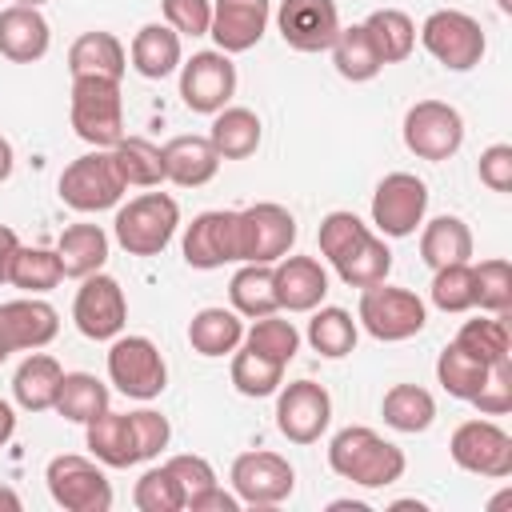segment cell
Wrapping results in <instances>:
<instances>
[{"instance_id": "1", "label": "cell", "mask_w": 512, "mask_h": 512, "mask_svg": "<svg viewBox=\"0 0 512 512\" xmlns=\"http://www.w3.org/2000/svg\"><path fill=\"white\" fill-rule=\"evenodd\" d=\"M328 464L340 480H352L360 488H388L404 476L408 460L404 452L384 440L380 432L364 428V424H352V428H340L328 444Z\"/></svg>"}, {"instance_id": "2", "label": "cell", "mask_w": 512, "mask_h": 512, "mask_svg": "<svg viewBox=\"0 0 512 512\" xmlns=\"http://www.w3.org/2000/svg\"><path fill=\"white\" fill-rule=\"evenodd\" d=\"M176 224H180V204L168 192H144L116 212L112 232L128 256H156L172 244Z\"/></svg>"}, {"instance_id": "3", "label": "cell", "mask_w": 512, "mask_h": 512, "mask_svg": "<svg viewBox=\"0 0 512 512\" xmlns=\"http://www.w3.org/2000/svg\"><path fill=\"white\" fill-rule=\"evenodd\" d=\"M72 128L92 148H112L124 140V100L120 80L76 76L72 80Z\"/></svg>"}, {"instance_id": "4", "label": "cell", "mask_w": 512, "mask_h": 512, "mask_svg": "<svg viewBox=\"0 0 512 512\" xmlns=\"http://www.w3.org/2000/svg\"><path fill=\"white\" fill-rule=\"evenodd\" d=\"M60 200L72 208V212H104V208H116L120 196H124V180L116 172V160H112V148H96V152H84L76 156L64 172H60Z\"/></svg>"}, {"instance_id": "5", "label": "cell", "mask_w": 512, "mask_h": 512, "mask_svg": "<svg viewBox=\"0 0 512 512\" xmlns=\"http://www.w3.org/2000/svg\"><path fill=\"white\" fill-rule=\"evenodd\" d=\"M420 44L428 48V56L436 64H444L448 72H468L484 60V28L480 20H472L460 8H440L420 24Z\"/></svg>"}, {"instance_id": "6", "label": "cell", "mask_w": 512, "mask_h": 512, "mask_svg": "<svg viewBox=\"0 0 512 512\" xmlns=\"http://www.w3.org/2000/svg\"><path fill=\"white\" fill-rule=\"evenodd\" d=\"M360 324L368 336L384 340V344H396V340H408L416 336L424 324H428V308L416 292L408 288H388V284H372L360 292V308H356Z\"/></svg>"}, {"instance_id": "7", "label": "cell", "mask_w": 512, "mask_h": 512, "mask_svg": "<svg viewBox=\"0 0 512 512\" xmlns=\"http://www.w3.org/2000/svg\"><path fill=\"white\" fill-rule=\"evenodd\" d=\"M44 480H48L52 500L64 512H108L112 508V484L88 456H76V452L52 456L44 468Z\"/></svg>"}, {"instance_id": "8", "label": "cell", "mask_w": 512, "mask_h": 512, "mask_svg": "<svg viewBox=\"0 0 512 512\" xmlns=\"http://www.w3.org/2000/svg\"><path fill=\"white\" fill-rule=\"evenodd\" d=\"M108 380L132 400H156L168 384V364L148 336H116L108 348Z\"/></svg>"}, {"instance_id": "9", "label": "cell", "mask_w": 512, "mask_h": 512, "mask_svg": "<svg viewBox=\"0 0 512 512\" xmlns=\"http://www.w3.org/2000/svg\"><path fill=\"white\" fill-rule=\"evenodd\" d=\"M404 144L420 160H448L464 144V116L444 100H420L404 116Z\"/></svg>"}, {"instance_id": "10", "label": "cell", "mask_w": 512, "mask_h": 512, "mask_svg": "<svg viewBox=\"0 0 512 512\" xmlns=\"http://www.w3.org/2000/svg\"><path fill=\"white\" fill-rule=\"evenodd\" d=\"M428 212V184L412 172H388L372 192V224L384 236H412Z\"/></svg>"}, {"instance_id": "11", "label": "cell", "mask_w": 512, "mask_h": 512, "mask_svg": "<svg viewBox=\"0 0 512 512\" xmlns=\"http://www.w3.org/2000/svg\"><path fill=\"white\" fill-rule=\"evenodd\" d=\"M448 452L472 476H488V480L512 476V436L492 420H464L452 432Z\"/></svg>"}, {"instance_id": "12", "label": "cell", "mask_w": 512, "mask_h": 512, "mask_svg": "<svg viewBox=\"0 0 512 512\" xmlns=\"http://www.w3.org/2000/svg\"><path fill=\"white\" fill-rule=\"evenodd\" d=\"M296 244V220L284 204H252L240 212V264H276Z\"/></svg>"}, {"instance_id": "13", "label": "cell", "mask_w": 512, "mask_h": 512, "mask_svg": "<svg viewBox=\"0 0 512 512\" xmlns=\"http://www.w3.org/2000/svg\"><path fill=\"white\" fill-rule=\"evenodd\" d=\"M72 320H76L80 336H88V340H116L128 324L124 288L104 272L84 276L80 292H76V304H72Z\"/></svg>"}, {"instance_id": "14", "label": "cell", "mask_w": 512, "mask_h": 512, "mask_svg": "<svg viewBox=\"0 0 512 512\" xmlns=\"http://www.w3.org/2000/svg\"><path fill=\"white\" fill-rule=\"evenodd\" d=\"M236 92V64L228 60V52H196L192 60L180 64V100L192 112L216 116L220 108H228Z\"/></svg>"}, {"instance_id": "15", "label": "cell", "mask_w": 512, "mask_h": 512, "mask_svg": "<svg viewBox=\"0 0 512 512\" xmlns=\"http://www.w3.org/2000/svg\"><path fill=\"white\" fill-rule=\"evenodd\" d=\"M232 488L240 496V504L252 508H272L280 500L292 496L296 488V472L284 456L276 452H240L232 460Z\"/></svg>"}, {"instance_id": "16", "label": "cell", "mask_w": 512, "mask_h": 512, "mask_svg": "<svg viewBox=\"0 0 512 512\" xmlns=\"http://www.w3.org/2000/svg\"><path fill=\"white\" fill-rule=\"evenodd\" d=\"M184 260L204 272L240 264V212H228V208L200 212L184 228Z\"/></svg>"}, {"instance_id": "17", "label": "cell", "mask_w": 512, "mask_h": 512, "mask_svg": "<svg viewBox=\"0 0 512 512\" xmlns=\"http://www.w3.org/2000/svg\"><path fill=\"white\" fill-rule=\"evenodd\" d=\"M332 396L316 380H292L276 400V428L292 444H316L328 432Z\"/></svg>"}, {"instance_id": "18", "label": "cell", "mask_w": 512, "mask_h": 512, "mask_svg": "<svg viewBox=\"0 0 512 512\" xmlns=\"http://www.w3.org/2000/svg\"><path fill=\"white\" fill-rule=\"evenodd\" d=\"M276 28L296 52H328L340 32L336 0H280Z\"/></svg>"}, {"instance_id": "19", "label": "cell", "mask_w": 512, "mask_h": 512, "mask_svg": "<svg viewBox=\"0 0 512 512\" xmlns=\"http://www.w3.org/2000/svg\"><path fill=\"white\" fill-rule=\"evenodd\" d=\"M56 332H60V316L48 300L24 296V300L0 304V344L8 352H36L52 344Z\"/></svg>"}, {"instance_id": "20", "label": "cell", "mask_w": 512, "mask_h": 512, "mask_svg": "<svg viewBox=\"0 0 512 512\" xmlns=\"http://www.w3.org/2000/svg\"><path fill=\"white\" fill-rule=\"evenodd\" d=\"M268 0H216L212 4V28L208 36L216 40L220 52H248L260 44L264 28H268Z\"/></svg>"}, {"instance_id": "21", "label": "cell", "mask_w": 512, "mask_h": 512, "mask_svg": "<svg viewBox=\"0 0 512 512\" xmlns=\"http://www.w3.org/2000/svg\"><path fill=\"white\" fill-rule=\"evenodd\" d=\"M276 304L288 312H312L328 296V272L316 256H280L272 268Z\"/></svg>"}, {"instance_id": "22", "label": "cell", "mask_w": 512, "mask_h": 512, "mask_svg": "<svg viewBox=\"0 0 512 512\" xmlns=\"http://www.w3.org/2000/svg\"><path fill=\"white\" fill-rule=\"evenodd\" d=\"M160 164H164V180L180 188H200L220 172V156L208 136H172L160 148Z\"/></svg>"}, {"instance_id": "23", "label": "cell", "mask_w": 512, "mask_h": 512, "mask_svg": "<svg viewBox=\"0 0 512 512\" xmlns=\"http://www.w3.org/2000/svg\"><path fill=\"white\" fill-rule=\"evenodd\" d=\"M48 44H52V32L40 8L8 4L0 12V56H8L12 64H32L48 52Z\"/></svg>"}, {"instance_id": "24", "label": "cell", "mask_w": 512, "mask_h": 512, "mask_svg": "<svg viewBox=\"0 0 512 512\" xmlns=\"http://www.w3.org/2000/svg\"><path fill=\"white\" fill-rule=\"evenodd\" d=\"M60 380H64L60 360L48 356V352H32V356L20 360V368L12 376V396L24 412H48L56 404Z\"/></svg>"}, {"instance_id": "25", "label": "cell", "mask_w": 512, "mask_h": 512, "mask_svg": "<svg viewBox=\"0 0 512 512\" xmlns=\"http://www.w3.org/2000/svg\"><path fill=\"white\" fill-rule=\"evenodd\" d=\"M128 68V52L112 32H84L72 40L68 48V72L76 76H104V80H120Z\"/></svg>"}, {"instance_id": "26", "label": "cell", "mask_w": 512, "mask_h": 512, "mask_svg": "<svg viewBox=\"0 0 512 512\" xmlns=\"http://www.w3.org/2000/svg\"><path fill=\"white\" fill-rule=\"evenodd\" d=\"M56 256H60L64 276L84 280V276L104 268V260H108V232L100 224H68L60 232V240H56Z\"/></svg>"}, {"instance_id": "27", "label": "cell", "mask_w": 512, "mask_h": 512, "mask_svg": "<svg viewBox=\"0 0 512 512\" xmlns=\"http://www.w3.org/2000/svg\"><path fill=\"white\" fill-rule=\"evenodd\" d=\"M84 428H88V448H92V456H96L100 464H108V468H132V464H140L128 412L104 408V412L92 416Z\"/></svg>"}, {"instance_id": "28", "label": "cell", "mask_w": 512, "mask_h": 512, "mask_svg": "<svg viewBox=\"0 0 512 512\" xmlns=\"http://www.w3.org/2000/svg\"><path fill=\"white\" fill-rule=\"evenodd\" d=\"M332 268L340 272V280H344L348 288H372V284H384V280H388V272H392V252H388V244H384L376 232H364L352 248H344V252L332 260Z\"/></svg>"}, {"instance_id": "29", "label": "cell", "mask_w": 512, "mask_h": 512, "mask_svg": "<svg viewBox=\"0 0 512 512\" xmlns=\"http://www.w3.org/2000/svg\"><path fill=\"white\" fill-rule=\"evenodd\" d=\"M472 256V228L460 216H436L420 232V260L436 272L448 264H468Z\"/></svg>"}, {"instance_id": "30", "label": "cell", "mask_w": 512, "mask_h": 512, "mask_svg": "<svg viewBox=\"0 0 512 512\" xmlns=\"http://www.w3.org/2000/svg\"><path fill=\"white\" fill-rule=\"evenodd\" d=\"M132 68L144 80H164L168 72L180 68V36L168 24H144L132 36Z\"/></svg>"}, {"instance_id": "31", "label": "cell", "mask_w": 512, "mask_h": 512, "mask_svg": "<svg viewBox=\"0 0 512 512\" xmlns=\"http://www.w3.org/2000/svg\"><path fill=\"white\" fill-rule=\"evenodd\" d=\"M244 340V320L236 308H200L188 324V344L200 356H224L236 352Z\"/></svg>"}, {"instance_id": "32", "label": "cell", "mask_w": 512, "mask_h": 512, "mask_svg": "<svg viewBox=\"0 0 512 512\" xmlns=\"http://www.w3.org/2000/svg\"><path fill=\"white\" fill-rule=\"evenodd\" d=\"M208 140L220 160H248L260 148V116L252 108H220Z\"/></svg>"}, {"instance_id": "33", "label": "cell", "mask_w": 512, "mask_h": 512, "mask_svg": "<svg viewBox=\"0 0 512 512\" xmlns=\"http://www.w3.org/2000/svg\"><path fill=\"white\" fill-rule=\"evenodd\" d=\"M364 32H368V40H372V48H376V56L384 64H400L416 48V24L400 8H376V12H368Z\"/></svg>"}, {"instance_id": "34", "label": "cell", "mask_w": 512, "mask_h": 512, "mask_svg": "<svg viewBox=\"0 0 512 512\" xmlns=\"http://www.w3.org/2000/svg\"><path fill=\"white\" fill-rule=\"evenodd\" d=\"M380 412H384V424L396 432H424L436 420V400L420 384H392L384 392Z\"/></svg>"}, {"instance_id": "35", "label": "cell", "mask_w": 512, "mask_h": 512, "mask_svg": "<svg viewBox=\"0 0 512 512\" xmlns=\"http://www.w3.org/2000/svg\"><path fill=\"white\" fill-rule=\"evenodd\" d=\"M332 64H336V72H340L344 80H352V84H364V80H372V76L384 68V60L376 56V48H372L364 24H348V28L336 32V40H332Z\"/></svg>"}, {"instance_id": "36", "label": "cell", "mask_w": 512, "mask_h": 512, "mask_svg": "<svg viewBox=\"0 0 512 512\" xmlns=\"http://www.w3.org/2000/svg\"><path fill=\"white\" fill-rule=\"evenodd\" d=\"M52 408L72 424H88L108 408V384H100L92 372H64Z\"/></svg>"}, {"instance_id": "37", "label": "cell", "mask_w": 512, "mask_h": 512, "mask_svg": "<svg viewBox=\"0 0 512 512\" xmlns=\"http://www.w3.org/2000/svg\"><path fill=\"white\" fill-rule=\"evenodd\" d=\"M112 160H116L124 188H156L164 180L160 148L144 136H124L120 144H112Z\"/></svg>"}, {"instance_id": "38", "label": "cell", "mask_w": 512, "mask_h": 512, "mask_svg": "<svg viewBox=\"0 0 512 512\" xmlns=\"http://www.w3.org/2000/svg\"><path fill=\"white\" fill-rule=\"evenodd\" d=\"M228 296H232V308L240 316H272L280 304H276V284H272V264H244L232 284H228Z\"/></svg>"}, {"instance_id": "39", "label": "cell", "mask_w": 512, "mask_h": 512, "mask_svg": "<svg viewBox=\"0 0 512 512\" xmlns=\"http://www.w3.org/2000/svg\"><path fill=\"white\" fill-rule=\"evenodd\" d=\"M60 280H64V268H60L56 248H24V244L16 248L12 268H8V284L24 288L28 296H40V292H52Z\"/></svg>"}, {"instance_id": "40", "label": "cell", "mask_w": 512, "mask_h": 512, "mask_svg": "<svg viewBox=\"0 0 512 512\" xmlns=\"http://www.w3.org/2000/svg\"><path fill=\"white\" fill-rule=\"evenodd\" d=\"M436 380L448 396L456 400H472L480 392V384L488 380V364H480L472 352H464L456 340L436 356Z\"/></svg>"}, {"instance_id": "41", "label": "cell", "mask_w": 512, "mask_h": 512, "mask_svg": "<svg viewBox=\"0 0 512 512\" xmlns=\"http://www.w3.org/2000/svg\"><path fill=\"white\" fill-rule=\"evenodd\" d=\"M456 344L464 352H472L480 364H504L512 360V336H508V324L504 316H488V320H464L460 332H456Z\"/></svg>"}, {"instance_id": "42", "label": "cell", "mask_w": 512, "mask_h": 512, "mask_svg": "<svg viewBox=\"0 0 512 512\" xmlns=\"http://www.w3.org/2000/svg\"><path fill=\"white\" fill-rule=\"evenodd\" d=\"M308 344L324 356V360H340L356 348V320L344 308H320L308 320Z\"/></svg>"}, {"instance_id": "43", "label": "cell", "mask_w": 512, "mask_h": 512, "mask_svg": "<svg viewBox=\"0 0 512 512\" xmlns=\"http://www.w3.org/2000/svg\"><path fill=\"white\" fill-rule=\"evenodd\" d=\"M280 380H284V364L252 352L248 344L232 356V384H236L240 396H252V400L256 396H272L280 388Z\"/></svg>"}, {"instance_id": "44", "label": "cell", "mask_w": 512, "mask_h": 512, "mask_svg": "<svg viewBox=\"0 0 512 512\" xmlns=\"http://www.w3.org/2000/svg\"><path fill=\"white\" fill-rule=\"evenodd\" d=\"M472 288H476V308L492 316H508L512 308V264L492 256L472 268Z\"/></svg>"}, {"instance_id": "45", "label": "cell", "mask_w": 512, "mask_h": 512, "mask_svg": "<svg viewBox=\"0 0 512 512\" xmlns=\"http://www.w3.org/2000/svg\"><path fill=\"white\" fill-rule=\"evenodd\" d=\"M244 344H248L252 352H260V356H268V360H276V364L288 368V360L300 352V332L292 328V320H280V316L272 312V316H260V320L244 332Z\"/></svg>"}, {"instance_id": "46", "label": "cell", "mask_w": 512, "mask_h": 512, "mask_svg": "<svg viewBox=\"0 0 512 512\" xmlns=\"http://www.w3.org/2000/svg\"><path fill=\"white\" fill-rule=\"evenodd\" d=\"M132 504H136L140 512H180V508H184V492H180L176 476L168 472V464L148 468V472L136 480Z\"/></svg>"}, {"instance_id": "47", "label": "cell", "mask_w": 512, "mask_h": 512, "mask_svg": "<svg viewBox=\"0 0 512 512\" xmlns=\"http://www.w3.org/2000/svg\"><path fill=\"white\" fill-rule=\"evenodd\" d=\"M428 292H432V304H436L440 312H468V308H476L472 264H448V268H436Z\"/></svg>"}, {"instance_id": "48", "label": "cell", "mask_w": 512, "mask_h": 512, "mask_svg": "<svg viewBox=\"0 0 512 512\" xmlns=\"http://www.w3.org/2000/svg\"><path fill=\"white\" fill-rule=\"evenodd\" d=\"M364 232H368V224H364L356 212H328V216L320 220L316 240H320V252H324L328 260H336V256H340L344 248H352Z\"/></svg>"}, {"instance_id": "49", "label": "cell", "mask_w": 512, "mask_h": 512, "mask_svg": "<svg viewBox=\"0 0 512 512\" xmlns=\"http://www.w3.org/2000/svg\"><path fill=\"white\" fill-rule=\"evenodd\" d=\"M160 8L176 36H208L212 28V0H160Z\"/></svg>"}, {"instance_id": "50", "label": "cell", "mask_w": 512, "mask_h": 512, "mask_svg": "<svg viewBox=\"0 0 512 512\" xmlns=\"http://www.w3.org/2000/svg\"><path fill=\"white\" fill-rule=\"evenodd\" d=\"M468 404H476L484 416H504V412H512V360L492 364V368H488V380L480 384V392H476Z\"/></svg>"}, {"instance_id": "51", "label": "cell", "mask_w": 512, "mask_h": 512, "mask_svg": "<svg viewBox=\"0 0 512 512\" xmlns=\"http://www.w3.org/2000/svg\"><path fill=\"white\" fill-rule=\"evenodd\" d=\"M128 424H132V440H136V452H140V460H152V456H160V448H168V440H172L168 416H160V412H152V408L128 412Z\"/></svg>"}, {"instance_id": "52", "label": "cell", "mask_w": 512, "mask_h": 512, "mask_svg": "<svg viewBox=\"0 0 512 512\" xmlns=\"http://www.w3.org/2000/svg\"><path fill=\"white\" fill-rule=\"evenodd\" d=\"M168 472L176 476V484H180V492H184V508H188V504H192L200 492H208V488L216 484L212 464H208L204 456H192V452L172 456V460H168Z\"/></svg>"}, {"instance_id": "53", "label": "cell", "mask_w": 512, "mask_h": 512, "mask_svg": "<svg viewBox=\"0 0 512 512\" xmlns=\"http://www.w3.org/2000/svg\"><path fill=\"white\" fill-rule=\"evenodd\" d=\"M480 184L492 192H512V144H492L480 152Z\"/></svg>"}, {"instance_id": "54", "label": "cell", "mask_w": 512, "mask_h": 512, "mask_svg": "<svg viewBox=\"0 0 512 512\" xmlns=\"http://www.w3.org/2000/svg\"><path fill=\"white\" fill-rule=\"evenodd\" d=\"M188 512H240V496H232V492H224L220 484H212L208 492H200V496L188 504Z\"/></svg>"}, {"instance_id": "55", "label": "cell", "mask_w": 512, "mask_h": 512, "mask_svg": "<svg viewBox=\"0 0 512 512\" xmlns=\"http://www.w3.org/2000/svg\"><path fill=\"white\" fill-rule=\"evenodd\" d=\"M16 248H20L16 232H12L8 224H0V284L8 280V268H12V256H16Z\"/></svg>"}, {"instance_id": "56", "label": "cell", "mask_w": 512, "mask_h": 512, "mask_svg": "<svg viewBox=\"0 0 512 512\" xmlns=\"http://www.w3.org/2000/svg\"><path fill=\"white\" fill-rule=\"evenodd\" d=\"M12 432H16V412L8 400H0V448L12 440Z\"/></svg>"}, {"instance_id": "57", "label": "cell", "mask_w": 512, "mask_h": 512, "mask_svg": "<svg viewBox=\"0 0 512 512\" xmlns=\"http://www.w3.org/2000/svg\"><path fill=\"white\" fill-rule=\"evenodd\" d=\"M12 164H16V156H12V144L0 136V184L12 176Z\"/></svg>"}, {"instance_id": "58", "label": "cell", "mask_w": 512, "mask_h": 512, "mask_svg": "<svg viewBox=\"0 0 512 512\" xmlns=\"http://www.w3.org/2000/svg\"><path fill=\"white\" fill-rule=\"evenodd\" d=\"M0 508H4V512H20V496H16L8 484H0Z\"/></svg>"}, {"instance_id": "59", "label": "cell", "mask_w": 512, "mask_h": 512, "mask_svg": "<svg viewBox=\"0 0 512 512\" xmlns=\"http://www.w3.org/2000/svg\"><path fill=\"white\" fill-rule=\"evenodd\" d=\"M12 4H24V8H40V4H48V0H12Z\"/></svg>"}, {"instance_id": "60", "label": "cell", "mask_w": 512, "mask_h": 512, "mask_svg": "<svg viewBox=\"0 0 512 512\" xmlns=\"http://www.w3.org/2000/svg\"><path fill=\"white\" fill-rule=\"evenodd\" d=\"M8 356H12V352H8V348H4V344H0V364H4V360H8Z\"/></svg>"}]
</instances>
